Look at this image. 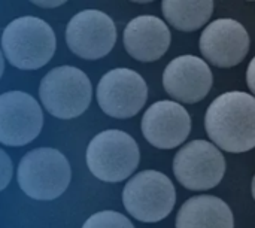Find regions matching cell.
<instances>
[{
	"label": "cell",
	"instance_id": "obj_19",
	"mask_svg": "<svg viewBox=\"0 0 255 228\" xmlns=\"http://www.w3.org/2000/svg\"><path fill=\"white\" fill-rule=\"evenodd\" d=\"M247 82L250 90L255 94V57L251 60L250 66H248V72H247Z\"/></svg>",
	"mask_w": 255,
	"mask_h": 228
},
{
	"label": "cell",
	"instance_id": "obj_11",
	"mask_svg": "<svg viewBox=\"0 0 255 228\" xmlns=\"http://www.w3.org/2000/svg\"><path fill=\"white\" fill-rule=\"evenodd\" d=\"M250 34L236 19L212 21L200 36V51L211 64L230 69L244 61L250 52Z\"/></svg>",
	"mask_w": 255,
	"mask_h": 228
},
{
	"label": "cell",
	"instance_id": "obj_8",
	"mask_svg": "<svg viewBox=\"0 0 255 228\" xmlns=\"http://www.w3.org/2000/svg\"><path fill=\"white\" fill-rule=\"evenodd\" d=\"M148 99L145 79L134 70L118 67L105 73L97 85V102L100 109L118 119L137 115Z\"/></svg>",
	"mask_w": 255,
	"mask_h": 228
},
{
	"label": "cell",
	"instance_id": "obj_5",
	"mask_svg": "<svg viewBox=\"0 0 255 228\" xmlns=\"http://www.w3.org/2000/svg\"><path fill=\"white\" fill-rule=\"evenodd\" d=\"M140 161L136 140L121 130H105L96 134L87 148V166L100 181L115 184L134 173Z\"/></svg>",
	"mask_w": 255,
	"mask_h": 228
},
{
	"label": "cell",
	"instance_id": "obj_7",
	"mask_svg": "<svg viewBox=\"0 0 255 228\" xmlns=\"http://www.w3.org/2000/svg\"><path fill=\"white\" fill-rule=\"evenodd\" d=\"M173 173L178 182L187 190H212L224 178L226 158L214 143L193 140L176 152Z\"/></svg>",
	"mask_w": 255,
	"mask_h": 228
},
{
	"label": "cell",
	"instance_id": "obj_2",
	"mask_svg": "<svg viewBox=\"0 0 255 228\" xmlns=\"http://www.w3.org/2000/svg\"><path fill=\"white\" fill-rule=\"evenodd\" d=\"M57 46L51 25L39 16L12 19L1 34V51L7 61L21 70H37L48 64Z\"/></svg>",
	"mask_w": 255,
	"mask_h": 228
},
{
	"label": "cell",
	"instance_id": "obj_6",
	"mask_svg": "<svg viewBox=\"0 0 255 228\" xmlns=\"http://www.w3.org/2000/svg\"><path fill=\"white\" fill-rule=\"evenodd\" d=\"M176 203L172 181L161 172L143 170L134 175L123 190V205L137 221L155 224L170 215Z\"/></svg>",
	"mask_w": 255,
	"mask_h": 228
},
{
	"label": "cell",
	"instance_id": "obj_13",
	"mask_svg": "<svg viewBox=\"0 0 255 228\" xmlns=\"http://www.w3.org/2000/svg\"><path fill=\"white\" fill-rule=\"evenodd\" d=\"M191 131V118L187 109L172 100L152 103L143 114V137L158 149H173L185 142Z\"/></svg>",
	"mask_w": 255,
	"mask_h": 228
},
{
	"label": "cell",
	"instance_id": "obj_16",
	"mask_svg": "<svg viewBox=\"0 0 255 228\" xmlns=\"http://www.w3.org/2000/svg\"><path fill=\"white\" fill-rule=\"evenodd\" d=\"M163 15L170 25L181 31H194L203 27L214 13L212 0H164Z\"/></svg>",
	"mask_w": 255,
	"mask_h": 228
},
{
	"label": "cell",
	"instance_id": "obj_18",
	"mask_svg": "<svg viewBox=\"0 0 255 228\" xmlns=\"http://www.w3.org/2000/svg\"><path fill=\"white\" fill-rule=\"evenodd\" d=\"M12 175H13V166L10 157L3 149H0V191H3L9 185Z\"/></svg>",
	"mask_w": 255,
	"mask_h": 228
},
{
	"label": "cell",
	"instance_id": "obj_22",
	"mask_svg": "<svg viewBox=\"0 0 255 228\" xmlns=\"http://www.w3.org/2000/svg\"><path fill=\"white\" fill-rule=\"evenodd\" d=\"M253 197H254V200H255V175H254V178H253Z\"/></svg>",
	"mask_w": 255,
	"mask_h": 228
},
{
	"label": "cell",
	"instance_id": "obj_17",
	"mask_svg": "<svg viewBox=\"0 0 255 228\" xmlns=\"http://www.w3.org/2000/svg\"><path fill=\"white\" fill-rule=\"evenodd\" d=\"M82 228H134L131 221L120 212L102 211L91 215Z\"/></svg>",
	"mask_w": 255,
	"mask_h": 228
},
{
	"label": "cell",
	"instance_id": "obj_15",
	"mask_svg": "<svg viewBox=\"0 0 255 228\" xmlns=\"http://www.w3.org/2000/svg\"><path fill=\"white\" fill-rule=\"evenodd\" d=\"M176 228H235V218L224 200L215 196H197L181 206Z\"/></svg>",
	"mask_w": 255,
	"mask_h": 228
},
{
	"label": "cell",
	"instance_id": "obj_14",
	"mask_svg": "<svg viewBox=\"0 0 255 228\" xmlns=\"http://www.w3.org/2000/svg\"><path fill=\"white\" fill-rule=\"evenodd\" d=\"M124 48L137 61L151 63L160 60L170 46L167 24L154 15H139L124 28Z\"/></svg>",
	"mask_w": 255,
	"mask_h": 228
},
{
	"label": "cell",
	"instance_id": "obj_3",
	"mask_svg": "<svg viewBox=\"0 0 255 228\" xmlns=\"http://www.w3.org/2000/svg\"><path fill=\"white\" fill-rule=\"evenodd\" d=\"M16 179L25 196L49 202L64 194L72 179V169L61 151L37 148L21 158Z\"/></svg>",
	"mask_w": 255,
	"mask_h": 228
},
{
	"label": "cell",
	"instance_id": "obj_9",
	"mask_svg": "<svg viewBox=\"0 0 255 228\" xmlns=\"http://www.w3.org/2000/svg\"><path fill=\"white\" fill-rule=\"evenodd\" d=\"M117 27L114 19L97 9H85L72 16L66 27L69 49L85 60L106 57L115 46Z\"/></svg>",
	"mask_w": 255,
	"mask_h": 228
},
{
	"label": "cell",
	"instance_id": "obj_21",
	"mask_svg": "<svg viewBox=\"0 0 255 228\" xmlns=\"http://www.w3.org/2000/svg\"><path fill=\"white\" fill-rule=\"evenodd\" d=\"M3 70H4V60H3V54H1V51H0V78H1V75H3Z\"/></svg>",
	"mask_w": 255,
	"mask_h": 228
},
{
	"label": "cell",
	"instance_id": "obj_4",
	"mask_svg": "<svg viewBox=\"0 0 255 228\" xmlns=\"http://www.w3.org/2000/svg\"><path fill=\"white\" fill-rule=\"evenodd\" d=\"M39 97L52 116L60 119L78 118L91 103V81L78 67L67 64L54 67L40 81Z\"/></svg>",
	"mask_w": 255,
	"mask_h": 228
},
{
	"label": "cell",
	"instance_id": "obj_20",
	"mask_svg": "<svg viewBox=\"0 0 255 228\" xmlns=\"http://www.w3.org/2000/svg\"><path fill=\"white\" fill-rule=\"evenodd\" d=\"M33 4L36 6H40V7H58V6H63L66 1L64 0H55V1H51V0H33L31 1Z\"/></svg>",
	"mask_w": 255,
	"mask_h": 228
},
{
	"label": "cell",
	"instance_id": "obj_12",
	"mask_svg": "<svg viewBox=\"0 0 255 228\" xmlns=\"http://www.w3.org/2000/svg\"><path fill=\"white\" fill-rule=\"evenodd\" d=\"M212 82L214 76L208 63L191 54L173 58L163 72L166 93L181 103L202 102L209 94Z\"/></svg>",
	"mask_w": 255,
	"mask_h": 228
},
{
	"label": "cell",
	"instance_id": "obj_10",
	"mask_svg": "<svg viewBox=\"0 0 255 228\" xmlns=\"http://www.w3.org/2000/svg\"><path fill=\"white\" fill-rule=\"evenodd\" d=\"M43 127V114L33 96L13 90L0 94V143L24 146L31 143Z\"/></svg>",
	"mask_w": 255,
	"mask_h": 228
},
{
	"label": "cell",
	"instance_id": "obj_1",
	"mask_svg": "<svg viewBox=\"0 0 255 228\" xmlns=\"http://www.w3.org/2000/svg\"><path fill=\"white\" fill-rule=\"evenodd\" d=\"M205 128L218 149L241 154L255 148V97L244 91L218 96L208 108Z\"/></svg>",
	"mask_w": 255,
	"mask_h": 228
}]
</instances>
